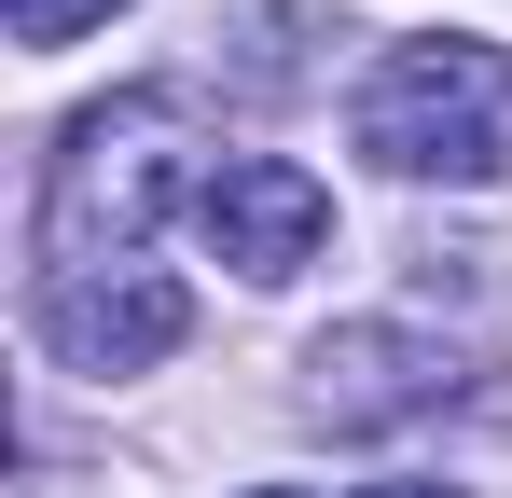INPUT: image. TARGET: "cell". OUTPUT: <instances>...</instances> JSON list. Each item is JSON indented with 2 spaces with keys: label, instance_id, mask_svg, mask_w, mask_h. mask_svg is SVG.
<instances>
[{
  "label": "cell",
  "instance_id": "6da1fadb",
  "mask_svg": "<svg viewBox=\"0 0 512 498\" xmlns=\"http://www.w3.org/2000/svg\"><path fill=\"white\" fill-rule=\"evenodd\" d=\"M180 139H194V97H167V83L70 111L56 153H42V277H111V263H139L153 208H167L180 166H194Z\"/></svg>",
  "mask_w": 512,
  "mask_h": 498
},
{
  "label": "cell",
  "instance_id": "7a4b0ae2",
  "mask_svg": "<svg viewBox=\"0 0 512 498\" xmlns=\"http://www.w3.org/2000/svg\"><path fill=\"white\" fill-rule=\"evenodd\" d=\"M346 125L388 180H512V42H471V28L388 42Z\"/></svg>",
  "mask_w": 512,
  "mask_h": 498
},
{
  "label": "cell",
  "instance_id": "3957f363",
  "mask_svg": "<svg viewBox=\"0 0 512 498\" xmlns=\"http://www.w3.org/2000/svg\"><path fill=\"white\" fill-rule=\"evenodd\" d=\"M457 388H471L457 346H429L402 319H346V332L305 346V415L319 429H402V415H443Z\"/></svg>",
  "mask_w": 512,
  "mask_h": 498
},
{
  "label": "cell",
  "instance_id": "277c9868",
  "mask_svg": "<svg viewBox=\"0 0 512 498\" xmlns=\"http://www.w3.org/2000/svg\"><path fill=\"white\" fill-rule=\"evenodd\" d=\"M194 236L222 249L236 277H263V291H277V277H305V263H319L333 194H319L291 153H222L208 180H194Z\"/></svg>",
  "mask_w": 512,
  "mask_h": 498
},
{
  "label": "cell",
  "instance_id": "5b68a950",
  "mask_svg": "<svg viewBox=\"0 0 512 498\" xmlns=\"http://www.w3.org/2000/svg\"><path fill=\"white\" fill-rule=\"evenodd\" d=\"M180 332H194V305H180V277H153V263L42 277V346H56L70 374H153Z\"/></svg>",
  "mask_w": 512,
  "mask_h": 498
},
{
  "label": "cell",
  "instance_id": "8992f818",
  "mask_svg": "<svg viewBox=\"0 0 512 498\" xmlns=\"http://www.w3.org/2000/svg\"><path fill=\"white\" fill-rule=\"evenodd\" d=\"M0 14H14V42H28V56H56V42H84V28H111L125 0H0Z\"/></svg>",
  "mask_w": 512,
  "mask_h": 498
},
{
  "label": "cell",
  "instance_id": "52a82bcc",
  "mask_svg": "<svg viewBox=\"0 0 512 498\" xmlns=\"http://www.w3.org/2000/svg\"><path fill=\"white\" fill-rule=\"evenodd\" d=\"M374 498H457V485H374Z\"/></svg>",
  "mask_w": 512,
  "mask_h": 498
},
{
  "label": "cell",
  "instance_id": "ba28073f",
  "mask_svg": "<svg viewBox=\"0 0 512 498\" xmlns=\"http://www.w3.org/2000/svg\"><path fill=\"white\" fill-rule=\"evenodd\" d=\"M250 498H305V485H250Z\"/></svg>",
  "mask_w": 512,
  "mask_h": 498
}]
</instances>
